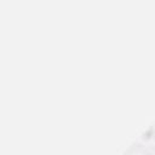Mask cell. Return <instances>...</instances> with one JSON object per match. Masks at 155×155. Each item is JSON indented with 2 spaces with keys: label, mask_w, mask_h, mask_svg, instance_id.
<instances>
[{
  "label": "cell",
  "mask_w": 155,
  "mask_h": 155,
  "mask_svg": "<svg viewBox=\"0 0 155 155\" xmlns=\"http://www.w3.org/2000/svg\"><path fill=\"white\" fill-rule=\"evenodd\" d=\"M139 143L144 145H151L153 143H155V126L150 127L147 132H144L139 137Z\"/></svg>",
  "instance_id": "cell-1"
},
{
  "label": "cell",
  "mask_w": 155,
  "mask_h": 155,
  "mask_svg": "<svg viewBox=\"0 0 155 155\" xmlns=\"http://www.w3.org/2000/svg\"><path fill=\"white\" fill-rule=\"evenodd\" d=\"M131 155H144V154H142V153H136V154H131Z\"/></svg>",
  "instance_id": "cell-2"
}]
</instances>
